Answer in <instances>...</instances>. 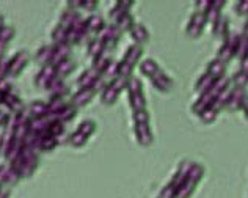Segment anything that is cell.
I'll list each match as a JSON object with an SVG mask.
<instances>
[{
    "label": "cell",
    "mask_w": 248,
    "mask_h": 198,
    "mask_svg": "<svg viewBox=\"0 0 248 198\" xmlns=\"http://www.w3.org/2000/svg\"><path fill=\"white\" fill-rule=\"evenodd\" d=\"M192 164H193L192 161H187V159L179 162L178 168H176L173 176L170 178V181L164 186V189L160 190V194H159L157 198H174L176 195H178L181 186L184 184L188 171H190V168H192Z\"/></svg>",
    "instance_id": "cell-1"
},
{
    "label": "cell",
    "mask_w": 248,
    "mask_h": 198,
    "mask_svg": "<svg viewBox=\"0 0 248 198\" xmlns=\"http://www.w3.org/2000/svg\"><path fill=\"white\" fill-rule=\"evenodd\" d=\"M141 57H143V48H141V46H137V44L130 46V48L126 52H124L123 60L118 62L120 63V66H118V76L126 77V79L132 77V72L135 69V66L140 63Z\"/></svg>",
    "instance_id": "cell-2"
},
{
    "label": "cell",
    "mask_w": 248,
    "mask_h": 198,
    "mask_svg": "<svg viewBox=\"0 0 248 198\" xmlns=\"http://www.w3.org/2000/svg\"><path fill=\"white\" fill-rule=\"evenodd\" d=\"M203 176H204V167L198 162H193L184 184L181 186L178 195H176L174 198H190L195 190H197L201 180H203Z\"/></svg>",
    "instance_id": "cell-3"
},
{
    "label": "cell",
    "mask_w": 248,
    "mask_h": 198,
    "mask_svg": "<svg viewBox=\"0 0 248 198\" xmlns=\"http://www.w3.org/2000/svg\"><path fill=\"white\" fill-rule=\"evenodd\" d=\"M126 91H127V95H129L130 109H132L134 112L146 110V98H145V91H143V83H141L140 79L130 77Z\"/></svg>",
    "instance_id": "cell-4"
},
{
    "label": "cell",
    "mask_w": 248,
    "mask_h": 198,
    "mask_svg": "<svg viewBox=\"0 0 248 198\" xmlns=\"http://www.w3.org/2000/svg\"><path fill=\"white\" fill-rule=\"evenodd\" d=\"M240 39H242V35H237V33H231L230 39L226 43H223L220 46V49L217 52V57L220 62L228 63L231 62L232 58L237 57V52H239V46H240Z\"/></svg>",
    "instance_id": "cell-5"
},
{
    "label": "cell",
    "mask_w": 248,
    "mask_h": 198,
    "mask_svg": "<svg viewBox=\"0 0 248 198\" xmlns=\"http://www.w3.org/2000/svg\"><path fill=\"white\" fill-rule=\"evenodd\" d=\"M29 65V54L24 50H19L8 60V66H6V77L16 79L21 72L24 71L25 66Z\"/></svg>",
    "instance_id": "cell-6"
},
{
    "label": "cell",
    "mask_w": 248,
    "mask_h": 198,
    "mask_svg": "<svg viewBox=\"0 0 248 198\" xmlns=\"http://www.w3.org/2000/svg\"><path fill=\"white\" fill-rule=\"evenodd\" d=\"M21 157H22V162H24L21 178H31L38 168V153L29 147H24L21 151Z\"/></svg>",
    "instance_id": "cell-7"
},
{
    "label": "cell",
    "mask_w": 248,
    "mask_h": 198,
    "mask_svg": "<svg viewBox=\"0 0 248 198\" xmlns=\"http://www.w3.org/2000/svg\"><path fill=\"white\" fill-rule=\"evenodd\" d=\"M206 27H207L206 15H203V13H200V11H195L190 16V21H188L186 27V33H187V36H190V38H200Z\"/></svg>",
    "instance_id": "cell-8"
},
{
    "label": "cell",
    "mask_w": 248,
    "mask_h": 198,
    "mask_svg": "<svg viewBox=\"0 0 248 198\" xmlns=\"http://www.w3.org/2000/svg\"><path fill=\"white\" fill-rule=\"evenodd\" d=\"M97 38L102 39L104 46H106V50L108 52V50H113L116 46H118L120 38H121V32L115 24H110V25H106V29L97 35Z\"/></svg>",
    "instance_id": "cell-9"
},
{
    "label": "cell",
    "mask_w": 248,
    "mask_h": 198,
    "mask_svg": "<svg viewBox=\"0 0 248 198\" xmlns=\"http://www.w3.org/2000/svg\"><path fill=\"white\" fill-rule=\"evenodd\" d=\"M134 134L135 140L141 147H151L154 142L151 123H134Z\"/></svg>",
    "instance_id": "cell-10"
},
{
    "label": "cell",
    "mask_w": 248,
    "mask_h": 198,
    "mask_svg": "<svg viewBox=\"0 0 248 198\" xmlns=\"http://www.w3.org/2000/svg\"><path fill=\"white\" fill-rule=\"evenodd\" d=\"M225 6V2H214L212 0V5L209 11L206 13V21H207V25L209 29H211V33L215 36V33H217V29L220 25V21L223 19L221 16V8Z\"/></svg>",
    "instance_id": "cell-11"
},
{
    "label": "cell",
    "mask_w": 248,
    "mask_h": 198,
    "mask_svg": "<svg viewBox=\"0 0 248 198\" xmlns=\"http://www.w3.org/2000/svg\"><path fill=\"white\" fill-rule=\"evenodd\" d=\"M151 83L155 90L160 91V93H170V91L174 88L173 79L170 77L164 69H162L160 72H157V74L151 79Z\"/></svg>",
    "instance_id": "cell-12"
},
{
    "label": "cell",
    "mask_w": 248,
    "mask_h": 198,
    "mask_svg": "<svg viewBox=\"0 0 248 198\" xmlns=\"http://www.w3.org/2000/svg\"><path fill=\"white\" fill-rule=\"evenodd\" d=\"M55 77H57V72L54 66H50V65L44 66V68H41V71L35 76V87L46 90V87H47Z\"/></svg>",
    "instance_id": "cell-13"
},
{
    "label": "cell",
    "mask_w": 248,
    "mask_h": 198,
    "mask_svg": "<svg viewBox=\"0 0 248 198\" xmlns=\"http://www.w3.org/2000/svg\"><path fill=\"white\" fill-rule=\"evenodd\" d=\"M247 90L242 88V87H234L232 90V93H231V98H230V101H228L226 104V109L228 112H237L242 109V104H244V99L247 96Z\"/></svg>",
    "instance_id": "cell-14"
},
{
    "label": "cell",
    "mask_w": 248,
    "mask_h": 198,
    "mask_svg": "<svg viewBox=\"0 0 248 198\" xmlns=\"http://www.w3.org/2000/svg\"><path fill=\"white\" fill-rule=\"evenodd\" d=\"M71 57V46L69 44H54V52H52L50 66L57 68L62 62L68 60Z\"/></svg>",
    "instance_id": "cell-15"
},
{
    "label": "cell",
    "mask_w": 248,
    "mask_h": 198,
    "mask_svg": "<svg viewBox=\"0 0 248 198\" xmlns=\"http://www.w3.org/2000/svg\"><path fill=\"white\" fill-rule=\"evenodd\" d=\"M29 115L31 120H38V118H46V116H52L50 115V112H49V105L47 102H44V101H35V102H31L29 107Z\"/></svg>",
    "instance_id": "cell-16"
},
{
    "label": "cell",
    "mask_w": 248,
    "mask_h": 198,
    "mask_svg": "<svg viewBox=\"0 0 248 198\" xmlns=\"http://www.w3.org/2000/svg\"><path fill=\"white\" fill-rule=\"evenodd\" d=\"M94 90L93 88H80L77 93L73 95L71 101H73V105L76 107H83V105L90 104L94 99Z\"/></svg>",
    "instance_id": "cell-17"
},
{
    "label": "cell",
    "mask_w": 248,
    "mask_h": 198,
    "mask_svg": "<svg viewBox=\"0 0 248 198\" xmlns=\"http://www.w3.org/2000/svg\"><path fill=\"white\" fill-rule=\"evenodd\" d=\"M13 137H15V121H13V116H11V120L3 128L2 135H0V154L2 156L5 154V151L8 149V147L11 145Z\"/></svg>",
    "instance_id": "cell-18"
},
{
    "label": "cell",
    "mask_w": 248,
    "mask_h": 198,
    "mask_svg": "<svg viewBox=\"0 0 248 198\" xmlns=\"http://www.w3.org/2000/svg\"><path fill=\"white\" fill-rule=\"evenodd\" d=\"M204 72H207L209 76L214 77L215 81H218V79H223V77H226V63L220 62L218 58H214L212 62L207 63Z\"/></svg>",
    "instance_id": "cell-19"
},
{
    "label": "cell",
    "mask_w": 248,
    "mask_h": 198,
    "mask_svg": "<svg viewBox=\"0 0 248 198\" xmlns=\"http://www.w3.org/2000/svg\"><path fill=\"white\" fill-rule=\"evenodd\" d=\"M3 105H5L6 109H10V112H11L13 115H16V114H19V112H22L25 109L22 99L19 98V95L13 93V91H11V93H8V95H5Z\"/></svg>",
    "instance_id": "cell-20"
},
{
    "label": "cell",
    "mask_w": 248,
    "mask_h": 198,
    "mask_svg": "<svg viewBox=\"0 0 248 198\" xmlns=\"http://www.w3.org/2000/svg\"><path fill=\"white\" fill-rule=\"evenodd\" d=\"M99 77H101L99 72H96L93 68H90L87 71H83L79 76V79H77V87H79V90L80 88H91Z\"/></svg>",
    "instance_id": "cell-21"
},
{
    "label": "cell",
    "mask_w": 248,
    "mask_h": 198,
    "mask_svg": "<svg viewBox=\"0 0 248 198\" xmlns=\"http://www.w3.org/2000/svg\"><path fill=\"white\" fill-rule=\"evenodd\" d=\"M129 33H130V38L134 39V44L137 46H145L149 41V32L145 25H141V24H135Z\"/></svg>",
    "instance_id": "cell-22"
},
{
    "label": "cell",
    "mask_w": 248,
    "mask_h": 198,
    "mask_svg": "<svg viewBox=\"0 0 248 198\" xmlns=\"http://www.w3.org/2000/svg\"><path fill=\"white\" fill-rule=\"evenodd\" d=\"M85 27L90 35H99V33L106 29V22L104 19L97 15H91L88 19H85Z\"/></svg>",
    "instance_id": "cell-23"
},
{
    "label": "cell",
    "mask_w": 248,
    "mask_h": 198,
    "mask_svg": "<svg viewBox=\"0 0 248 198\" xmlns=\"http://www.w3.org/2000/svg\"><path fill=\"white\" fill-rule=\"evenodd\" d=\"M46 90L49 91L50 96H63L64 98L69 93V87L64 83V81L60 77H55L54 81H52L47 87H46Z\"/></svg>",
    "instance_id": "cell-24"
},
{
    "label": "cell",
    "mask_w": 248,
    "mask_h": 198,
    "mask_svg": "<svg viewBox=\"0 0 248 198\" xmlns=\"http://www.w3.org/2000/svg\"><path fill=\"white\" fill-rule=\"evenodd\" d=\"M215 82H217V81H215L214 77L209 76L207 72H203V74H201V76L198 77L197 83H195V91L198 93V96L204 95V93H207V91L214 87V83H215Z\"/></svg>",
    "instance_id": "cell-25"
},
{
    "label": "cell",
    "mask_w": 248,
    "mask_h": 198,
    "mask_svg": "<svg viewBox=\"0 0 248 198\" xmlns=\"http://www.w3.org/2000/svg\"><path fill=\"white\" fill-rule=\"evenodd\" d=\"M140 71L149 79V81H151V79L157 74V72L162 71V68L159 66V63L154 60V58H145V60L140 62Z\"/></svg>",
    "instance_id": "cell-26"
},
{
    "label": "cell",
    "mask_w": 248,
    "mask_h": 198,
    "mask_svg": "<svg viewBox=\"0 0 248 198\" xmlns=\"http://www.w3.org/2000/svg\"><path fill=\"white\" fill-rule=\"evenodd\" d=\"M82 21H83V17L77 11L66 10L60 16V22H58V24L63 25L64 29H71V27H74V25H77V24L82 22Z\"/></svg>",
    "instance_id": "cell-27"
},
{
    "label": "cell",
    "mask_w": 248,
    "mask_h": 198,
    "mask_svg": "<svg viewBox=\"0 0 248 198\" xmlns=\"http://www.w3.org/2000/svg\"><path fill=\"white\" fill-rule=\"evenodd\" d=\"M130 6H134V2H116L113 8L108 11V19L115 24L124 13H130Z\"/></svg>",
    "instance_id": "cell-28"
},
{
    "label": "cell",
    "mask_w": 248,
    "mask_h": 198,
    "mask_svg": "<svg viewBox=\"0 0 248 198\" xmlns=\"http://www.w3.org/2000/svg\"><path fill=\"white\" fill-rule=\"evenodd\" d=\"M87 52H88V55L93 58H97V57H101L104 54H107V50H106V46H104L102 43V39L99 38H94V39H91V41L87 44Z\"/></svg>",
    "instance_id": "cell-29"
},
{
    "label": "cell",
    "mask_w": 248,
    "mask_h": 198,
    "mask_svg": "<svg viewBox=\"0 0 248 198\" xmlns=\"http://www.w3.org/2000/svg\"><path fill=\"white\" fill-rule=\"evenodd\" d=\"M76 116H77V107H76V105H73V104H66L55 115V120L62 121V123H69V121H73Z\"/></svg>",
    "instance_id": "cell-30"
},
{
    "label": "cell",
    "mask_w": 248,
    "mask_h": 198,
    "mask_svg": "<svg viewBox=\"0 0 248 198\" xmlns=\"http://www.w3.org/2000/svg\"><path fill=\"white\" fill-rule=\"evenodd\" d=\"M52 52H54V44L52 46H43V48L36 52V62L41 65V68H44V66L50 65V58H52Z\"/></svg>",
    "instance_id": "cell-31"
},
{
    "label": "cell",
    "mask_w": 248,
    "mask_h": 198,
    "mask_svg": "<svg viewBox=\"0 0 248 198\" xmlns=\"http://www.w3.org/2000/svg\"><path fill=\"white\" fill-rule=\"evenodd\" d=\"M74 69H76V62H73L71 58H68V60L62 62L60 65L57 66V68H55V72H57V77L64 79V77H68Z\"/></svg>",
    "instance_id": "cell-32"
},
{
    "label": "cell",
    "mask_w": 248,
    "mask_h": 198,
    "mask_svg": "<svg viewBox=\"0 0 248 198\" xmlns=\"http://www.w3.org/2000/svg\"><path fill=\"white\" fill-rule=\"evenodd\" d=\"M116 27L120 29V32H130L132 27L135 25V21H134V16L130 15V13H124V15L118 19V21L115 22Z\"/></svg>",
    "instance_id": "cell-33"
},
{
    "label": "cell",
    "mask_w": 248,
    "mask_h": 198,
    "mask_svg": "<svg viewBox=\"0 0 248 198\" xmlns=\"http://www.w3.org/2000/svg\"><path fill=\"white\" fill-rule=\"evenodd\" d=\"M58 143H60V140H58V138L52 137L49 134H46L41 138L40 147H38V151H44V153H47V151H54L58 147Z\"/></svg>",
    "instance_id": "cell-34"
},
{
    "label": "cell",
    "mask_w": 248,
    "mask_h": 198,
    "mask_svg": "<svg viewBox=\"0 0 248 198\" xmlns=\"http://www.w3.org/2000/svg\"><path fill=\"white\" fill-rule=\"evenodd\" d=\"M50 38H52V43H54V44H66L68 29H64L63 25L57 24V27L50 33Z\"/></svg>",
    "instance_id": "cell-35"
},
{
    "label": "cell",
    "mask_w": 248,
    "mask_h": 198,
    "mask_svg": "<svg viewBox=\"0 0 248 198\" xmlns=\"http://www.w3.org/2000/svg\"><path fill=\"white\" fill-rule=\"evenodd\" d=\"M118 66H120V63L118 62H115V60H112L108 63V66L106 68V71L102 72L101 74V77L106 81L108 85H110V82L112 81H115L116 77H118Z\"/></svg>",
    "instance_id": "cell-36"
},
{
    "label": "cell",
    "mask_w": 248,
    "mask_h": 198,
    "mask_svg": "<svg viewBox=\"0 0 248 198\" xmlns=\"http://www.w3.org/2000/svg\"><path fill=\"white\" fill-rule=\"evenodd\" d=\"M66 104H68V102H64V98H63V96H50L49 102H47L50 115L55 118V115H57L58 112H60Z\"/></svg>",
    "instance_id": "cell-37"
},
{
    "label": "cell",
    "mask_w": 248,
    "mask_h": 198,
    "mask_svg": "<svg viewBox=\"0 0 248 198\" xmlns=\"http://www.w3.org/2000/svg\"><path fill=\"white\" fill-rule=\"evenodd\" d=\"M47 134L60 140V137L64 134V123L58 121V120H52V121H50V124H49Z\"/></svg>",
    "instance_id": "cell-38"
},
{
    "label": "cell",
    "mask_w": 248,
    "mask_h": 198,
    "mask_svg": "<svg viewBox=\"0 0 248 198\" xmlns=\"http://www.w3.org/2000/svg\"><path fill=\"white\" fill-rule=\"evenodd\" d=\"M118 96H120V95L116 93V91L108 85V87L101 93V101H102V104H106V105H112V104L116 102V99H118Z\"/></svg>",
    "instance_id": "cell-39"
},
{
    "label": "cell",
    "mask_w": 248,
    "mask_h": 198,
    "mask_svg": "<svg viewBox=\"0 0 248 198\" xmlns=\"http://www.w3.org/2000/svg\"><path fill=\"white\" fill-rule=\"evenodd\" d=\"M198 116L204 124H211V123H214L215 120H217L218 112L215 110L214 107H207V109H204L203 112H201V114H198Z\"/></svg>",
    "instance_id": "cell-40"
},
{
    "label": "cell",
    "mask_w": 248,
    "mask_h": 198,
    "mask_svg": "<svg viewBox=\"0 0 248 198\" xmlns=\"http://www.w3.org/2000/svg\"><path fill=\"white\" fill-rule=\"evenodd\" d=\"M87 142H88V137L83 135L82 132H79V131L73 132V134H71V137H69V143L73 145L74 148H82V147H85V145H87Z\"/></svg>",
    "instance_id": "cell-41"
},
{
    "label": "cell",
    "mask_w": 248,
    "mask_h": 198,
    "mask_svg": "<svg viewBox=\"0 0 248 198\" xmlns=\"http://www.w3.org/2000/svg\"><path fill=\"white\" fill-rule=\"evenodd\" d=\"M77 131L82 132L83 135H87L88 138L94 134V131H96V123L93 120H83L80 124H79V128H77Z\"/></svg>",
    "instance_id": "cell-42"
},
{
    "label": "cell",
    "mask_w": 248,
    "mask_h": 198,
    "mask_svg": "<svg viewBox=\"0 0 248 198\" xmlns=\"http://www.w3.org/2000/svg\"><path fill=\"white\" fill-rule=\"evenodd\" d=\"M129 81H130V79H126V77H121V76H118V77L115 79V81L110 82V87H112V88H113V90H115L118 95H121L124 90H127Z\"/></svg>",
    "instance_id": "cell-43"
},
{
    "label": "cell",
    "mask_w": 248,
    "mask_h": 198,
    "mask_svg": "<svg viewBox=\"0 0 248 198\" xmlns=\"http://www.w3.org/2000/svg\"><path fill=\"white\" fill-rule=\"evenodd\" d=\"M134 123H151V116H149L148 110H139L132 114Z\"/></svg>",
    "instance_id": "cell-44"
},
{
    "label": "cell",
    "mask_w": 248,
    "mask_h": 198,
    "mask_svg": "<svg viewBox=\"0 0 248 198\" xmlns=\"http://www.w3.org/2000/svg\"><path fill=\"white\" fill-rule=\"evenodd\" d=\"M234 11H236L239 16H248V0L237 2L236 5H234Z\"/></svg>",
    "instance_id": "cell-45"
},
{
    "label": "cell",
    "mask_w": 248,
    "mask_h": 198,
    "mask_svg": "<svg viewBox=\"0 0 248 198\" xmlns=\"http://www.w3.org/2000/svg\"><path fill=\"white\" fill-rule=\"evenodd\" d=\"M8 170H10L8 164H2V165H0V186H5L6 176H8Z\"/></svg>",
    "instance_id": "cell-46"
},
{
    "label": "cell",
    "mask_w": 248,
    "mask_h": 198,
    "mask_svg": "<svg viewBox=\"0 0 248 198\" xmlns=\"http://www.w3.org/2000/svg\"><path fill=\"white\" fill-rule=\"evenodd\" d=\"M13 91V87L11 83L6 81V79H0V93L2 95H8Z\"/></svg>",
    "instance_id": "cell-47"
},
{
    "label": "cell",
    "mask_w": 248,
    "mask_h": 198,
    "mask_svg": "<svg viewBox=\"0 0 248 198\" xmlns=\"http://www.w3.org/2000/svg\"><path fill=\"white\" fill-rule=\"evenodd\" d=\"M11 114H8V112H5L0 109V128H5L6 124H8V121L11 120Z\"/></svg>",
    "instance_id": "cell-48"
},
{
    "label": "cell",
    "mask_w": 248,
    "mask_h": 198,
    "mask_svg": "<svg viewBox=\"0 0 248 198\" xmlns=\"http://www.w3.org/2000/svg\"><path fill=\"white\" fill-rule=\"evenodd\" d=\"M239 71H242L244 74L248 77V50H247V54L240 58V69Z\"/></svg>",
    "instance_id": "cell-49"
},
{
    "label": "cell",
    "mask_w": 248,
    "mask_h": 198,
    "mask_svg": "<svg viewBox=\"0 0 248 198\" xmlns=\"http://www.w3.org/2000/svg\"><path fill=\"white\" fill-rule=\"evenodd\" d=\"M10 186H6V187H2L0 186V198H8L10 197Z\"/></svg>",
    "instance_id": "cell-50"
},
{
    "label": "cell",
    "mask_w": 248,
    "mask_h": 198,
    "mask_svg": "<svg viewBox=\"0 0 248 198\" xmlns=\"http://www.w3.org/2000/svg\"><path fill=\"white\" fill-rule=\"evenodd\" d=\"M244 112V115H245V118L248 120V95L245 96V99H244V104H242V109H240Z\"/></svg>",
    "instance_id": "cell-51"
},
{
    "label": "cell",
    "mask_w": 248,
    "mask_h": 198,
    "mask_svg": "<svg viewBox=\"0 0 248 198\" xmlns=\"http://www.w3.org/2000/svg\"><path fill=\"white\" fill-rule=\"evenodd\" d=\"M5 27V22H3V16L0 15V30H2Z\"/></svg>",
    "instance_id": "cell-52"
},
{
    "label": "cell",
    "mask_w": 248,
    "mask_h": 198,
    "mask_svg": "<svg viewBox=\"0 0 248 198\" xmlns=\"http://www.w3.org/2000/svg\"><path fill=\"white\" fill-rule=\"evenodd\" d=\"M3 98H5V95L0 93V105H3Z\"/></svg>",
    "instance_id": "cell-53"
},
{
    "label": "cell",
    "mask_w": 248,
    "mask_h": 198,
    "mask_svg": "<svg viewBox=\"0 0 248 198\" xmlns=\"http://www.w3.org/2000/svg\"><path fill=\"white\" fill-rule=\"evenodd\" d=\"M0 58H2V57H0Z\"/></svg>",
    "instance_id": "cell-54"
}]
</instances>
